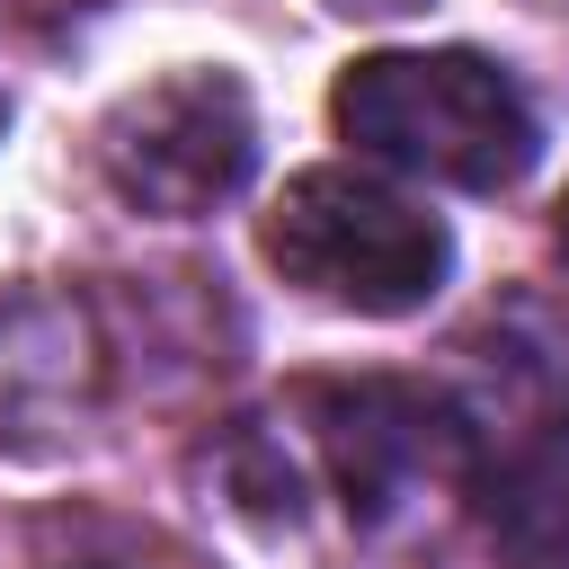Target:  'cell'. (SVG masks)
I'll list each match as a JSON object with an SVG mask.
<instances>
[{
    "label": "cell",
    "mask_w": 569,
    "mask_h": 569,
    "mask_svg": "<svg viewBox=\"0 0 569 569\" xmlns=\"http://www.w3.org/2000/svg\"><path fill=\"white\" fill-rule=\"evenodd\" d=\"M560 258H569V204H560Z\"/></svg>",
    "instance_id": "cell-8"
},
{
    "label": "cell",
    "mask_w": 569,
    "mask_h": 569,
    "mask_svg": "<svg viewBox=\"0 0 569 569\" xmlns=\"http://www.w3.org/2000/svg\"><path fill=\"white\" fill-rule=\"evenodd\" d=\"M258 249L293 293H311L329 311H356V320L427 311L445 293V276H453V231L427 204L365 178V169L284 178V196L258 222Z\"/></svg>",
    "instance_id": "cell-2"
},
{
    "label": "cell",
    "mask_w": 569,
    "mask_h": 569,
    "mask_svg": "<svg viewBox=\"0 0 569 569\" xmlns=\"http://www.w3.org/2000/svg\"><path fill=\"white\" fill-rule=\"evenodd\" d=\"M98 400H107V347L89 302L53 284L0 293V453L44 462L80 445Z\"/></svg>",
    "instance_id": "cell-5"
},
{
    "label": "cell",
    "mask_w": 569,
    "mask_h": 569,
    "mask_svg": "<svg viewBox=\"0 0 569 569\" xmlns=\"http://www.w3.org/2000/svg\"><path fill=\"white\" fill-rule=\"evenodd\" d=\"M0 124H9V107H0Z\"/></svg>",
    "instance_id": "cell-9"
},
{
    "label": "cell",
    "mask_w": 569,
    "mask_h": 569,
    "mask_svg": "<svg viewBox=\"0 0 569 569\" xmlns=\"http://www.w3.org/2000/svg\"><path fill=\"white\" fill-rule=\"evenodd\" d=\"M480 525L516 569H569V409L525 418L480 471Z\"/></svg>",
    "instance_id": "cell-6"
},
{
    "label": "cell",
    "mask_w": 569,
    "mask_h": 569,
    "mask_svg": "<svg viewBox=\"0 0 569 569\" xmlns=\"http://www.w3.org/2000/svg\"><path fill=\"white\" fill-rule=\"evenodd\" d=\"M302 427H311V453H320L329 489L365 525H382L418 480H445L462 462V418L436 391L400 382V373L311 382L302 391Z\"/></svg>",
    "instance_id": "cell-4"
},
{
    "label": "cell",
    "mask_w": 569,
    "mask_h": 569,
    "mask_svg": "<svg viewBox=\"0 0 569 569\" xmlns=\"http://www.w3.org/2000/svg\"><path fill=\"white\" fill-rule=\"evenodd\" d=\"M329 116L365 160L436 178V187H462V196H498L542 160L533 98L516 89L507 62H489L471 44L365 53V62L338 71Z\"/></svg>",
    "instance_id": "cell-1"
},
{
    "label": "cell",
    "mask_w": 569,
    "mask_h": 569,
    "mask_svg": "<svg viewBox=\"0 0 569 569\" xmlns=\"http://www.w3.org/2000/svg\"><path fill=\"white\" fill-rule=\"evenodd\" d=\"M258 169V98L222 62H178L124 89L98 124V178L142 222H196L231 204Z\"/></svg>",
    "instance_id": "cell-3"
},
{
    "label": "cell",
    "mask_w": 569,
    "mask_h": 569,
    "mask_svg": "<svg viewBox=\"0 0 569 569\" xmlns=\"http://www.w3.org/2000/svg\"><path fill=\"white\" fill-rule=\"evenodd\" d=\"M320 9H338V18H418L436 0H320Z\"/></svg>",
    "instance_id": "cell-7"
}]
</instances>
